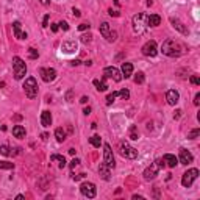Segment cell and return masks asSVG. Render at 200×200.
<instances>
[{
    "mask_svg": "<svg viewBox=\"0 0 200 200\" xmlns=\"http://www.w3.org/2000/svg\"><path fill=\"white\" fill-rule=\"evenodd\" d=\"M58 27H60V28H63L64 31H67V30H69V23L63 20V22H60V23H58Z\"/></svg>",
    "mask_w": 200,
    "mask_h": 200,
    "instance_id": "obj_39",
    "label": "cell"
},
{
    "mask_svg": "<svg viewBox=\"0 0 200 200\" xmlns=\"http://www.w3.org/2000/svg\"><path fill=\"white\" fill-rule=\"evenodd\" d=\"M100 35H102L103 38H108V35H110V23L103 22L102 25H100Z\"/></svg>",
    "mask_w": 200,
    "mask_h": 200,
    "instance_id": "obj_25",
    "label": "cell"
},
{
    "mask_svg": "<svg viewBox=\"0 0 200 200\" xmlns=\"http://www.w3.org/2000/svg\"><path fill=\"white\" fill-rule=\"evenodd\" d=\"M13 31H14V36H16L17 39H25V38H27V33H23V31L20 30V22H19V20H16V22L13 23Z\"/></svg>",
    "mask_w": 200,
    "mask_h": 200,
    "instance_id": "obj_17",
    "label": "cell"
},
{
    "mask_svg": "<svg viewBox=\"0 0 200 200\" xmlns=\"http://www.w3.org/2000/svg\"><path fill=\"white\" fill-rule=\"evenodd\" d=\"M147 27H148L147 25V14L139 13V14H136L133 17V28H135V31L138 35H142L147 30Z\"/></svg>",
    "mask_w": 200,
    "mask_h": 200,
    "instance_id": "obj_4",
    "label": "cell"
},
{
    "mask_svg": "<svg viewBox=\"0 0 200 200\" xmlns=\"http://www.w3.org/2000/svg\"><path fill=\"white\" fill-rule=\"evenodd\" d=\"M0 169L10 170V169H14V164H13V163H8V161H0Z\"/></svg>",
    "mask_w": 200,
    "mask_h": 200,
    "instance_id": "obj_30",
    "label": "cell"
},
{
    "mask_svg": "<svg viewBox=\"0 0 200 200\" xmlns=\"http://www.w3.org/2000/svg\"><path fill=\"white\" fill-rule=\"evenodd\" d=\"M103 163H105L110 169H113V167L116 166V161H114V156H113V150H111L110 144H105V145H103Z\"/></svg>",
    "mask_w": 200,
    "mask_h": 200,
    "instance_id": "obj_9",
    "label": "cell"
},
{
    "mask_svg": "<svg viewBox=\"0 0 200 200\" xmlns=\"http://www.w3.org/2000/svg\"><path fill=\"white\" fill-rule=\"evenodd\" d=\"M89 28V23H80L78 25V30L80 31H85V30H88Z\"/></svg>",
    "mask_w": 200,
    "mask_h": 200,
    "instance_id": "obj_43",
    "label": "cell"
},
{
    "mask_svg": "<svg viewBox=\"0 0 200 200\" xmlns=\"http://www.w3.org/2000/svg\"><path fill=\"white\" fill-rule=\"evenodd\" d=\"M131 73H133V66H131V63H123V64H122V77L130 78Z\"/></svg>",
    "mask_w": 200,
    "mask_h": 200,
    "instance_id": "obj_20",
    "label": "cell"
},
{
    "mask_svg": "<svg viewBox=\"0 0 200 200\" xmlns=\"http://www.w3.org/2000/svg\"><path fill=\"white\" fill-rule=\"evenodd\" d=\"M192 160H194V156H192V153L189 152V150H186V148H181L180 150V163L181 164H191L192 163Z\"/></svg>",
    "mask_w": 200,
    "mask_h": 200,
    "instance_id": "obj_14",
    "label": "cell"
},
{
    "mask_svg": "<svg viewBox=\"0 0 200 200\" xmlns=\"http://www.w3.org/2000/svg\"><path fill=\"white\" fill-rule=\"evenodd\" d=\"M5 86V83H0V88H3Z\"/></svg>",
    "mask_w": 200,
    "mask_h": 200,
    "instance_id": "obj_55",
    "label": "cell"
},
{
    "mask_svg": "<svg viewBox=\"0 0 200 200\" xmlns=\"http://www.w3.org/2000/svg\"><path fill=\"white\" fill-rule=\"evenodd\" d=\"M61 50H63L64 53H73V52H77V42H73V41L63 42V45H61Z\"/></svg>",
    "mask_w": 200,
    "mask_h": 200,
    "instance_id": "obj_15",
    "label": "cell"
},
{
    "mask_svg": "<svg viewBox=\"0 0 200 200\" xmlns=\"http://www.w3.org/2000/svg\"><path fill=\"white\" fill-rule=\"evenodd\" d=\"M170 23H172V27H173V28H177L181 35H188V33H189V30L185 27L183 22H180L178 19H173V17H172V19H170Z\"/></svg>",
    "mask_w": 200,
    "mask_h": 200,
    "instance_id": "obj_16",
    "label": "cell"
},
{
    "mask_svg": "<svg viewBox=\"0 0 200 200\" xmlns=\"http://www.w3.org/2000/svg\"><path fill=\"white\" fill-rule=\"evenodd\" d=\"M194 105H195V106H198V105H200V92H197V94H195V97H194Z\"/></svg>",
    "mask_w": 200,
    "mask_h": 200,
    "instance_id": "obj_42",
    "label": "cell"
},
{
    "mask_svg": "<svg viewBox=\"0 0 200 200\" xmlns=\"http://www.w3.org/2000/svg\"><path fill=\"white\" fill-rule=\"evenodd\" d=\"M161 23V17L158 14H150L147 16V25L148 27H158V25Z\"/></svg>",
    "mask_w": 200,
    "mask_h": 200,
    "instance_id": "obj_18",
    "label": "cell"
},
{
    "mask_svg": "<svg viewBox=\"0 0 200 200\" xmlns=\"http://www.w3.org/2000/svg\"><path fill=\"white\" fill-rule=\"evenodd\" d=\"M41 123H42V127H50V125H52V114H50L48 111H42Z\"/></svg>",
    "mask_w": 200,
    "mask_h": 200,
    "instance_id": "obj_19",
    "label": "cell"
},
{
    "mask_svg": "<svg viewBox=\"0 0 200 200\" xmlns=\"http://www.w3.org/2000/svg\"><path fill=\"white\" fill-rule=\"evenodd\" d=\"M119 153H120L123 158H128V160L138 158V150H136L135 147H131L130 144H127V142H120V144H119Z\"/></svg>",
    "mask_w": 200,
    "mask_h": 200,
    "instance_id": "obj_5",
    "label": "cell"
},
{
    "mask_svg": "<svg viewBox=\"0 0 200 200\" xmlns=\"http://www.w3.org/2000/svg\"><path fill=\"white\" fill-rule=\"evenodd\" d=\"M110 170H111V169H110L105 163H103V164H100V167H98V173L102 175V178H103V180H110Z\"/></svg>",
    "mask_w": 200,
    "mask_h": 200,
    "instance_id": "obj_22",
    "label": "cell"
},
{
    "mask_svg": "<svg viewBox=\"0 0 200 200\" xmlns=\"http://www.w3.org/2000/svg\"><path fill=\"white\" fill-rule=\"evenodd\" d=\"M89 142H91L94 147H100V144H102V139H100V136L94 135L92 138H89Z\"/></svg>",
    "mask_w": 200,
    "mask_h": 200,
    "instance_id": "obj_28",
    "label": "cell"
},
{
    "mask_svg": "<svg viewBox=\"0 0 200 200\" xmlns=\"http://www.w3.org/2000/svg\"><path fill=\"white\" fill-rule=\"evenodd\" d=\"M39 73H41V78L45 83H50L56 78V70L52 67H42V69H39Z\"/></svg>",
    "mask_w": 200,
    "mask_h": 200,
    "instance_id": "obj_10",
    "label": "cell"
},
{
    "mask_svg": "<svg viewBox=\"0 0 200 200\" xmlns=\"http://www.w3.org/2000/svg\"><path fill=\"white\" fill-rule=\"evenodd\" d=\"M55 138H56L58 142H63V141L66 139V133H64V130H63V128H56V130H55Z\"/></svg>",
    "mask_w": 200,
    "mask_h": 200,
    "instance_id": "obj_26",
    "label": "cell"
},
{
    "mask_svg": "<svg viewBox=\"0 0 200 200\" xmlns=\"http://www.w3.org/2000/svg\"><path fill=\"white\" fill-rule=\"evenodd\" d=\"M103 77H105V78H113L114 81H120V80L123 78V77H122V72H120L119 69L113 67V66L103 69Z\"/></svg>",
    "mask_w": 200,
    "mask_h": 200,
    "instance_id": "obj_8",
    "label": "cell"
},
{
    "mask_svg": "<svg viewBox=\"0 0 200 200\" xmlns=\"http://www.w3.org/2000/svg\"><path fill=\"white\" fill-rule=\"evenodd\" d=\"M130 138H131V139H138V138H139V133H138V128L135 127V125H133V127L130 128Z\"/></svg>",
    "mask_w": 200,
    "mask_h": 200,
    "instance_id": "obj_32",
    "label": "cell"
},
{
    "mask_svg": "<svg viewBox=\"0 0 200 200\" xmlns=\"http://www.w3.org/2000/svg\"><path fill=\"white\" fill-rule=\"evenodd\" d=\"M48 17H50L48 14L44 16V19H42V27H47V25H48Z\"/></svg>",
    "mask_w": 200,
    "mask_h": 200,
    "instance_id": "obj_44",
    "label": "cell"
},
{
    "mask_svg": "<svg viewBox=\"0 0 200 200\" xmlns=\"http://www.w3.org/2000/svg\"><path fill=\"white\" fill-rule=\"evenodd\" d=\"M166 100H167V103L169 105H177L178 103V100H180V94L178 91H175V89H169L166 92Z\"/></svg>",
    "mask_w": 200,
    "mask_h": 200,
    "instance_id": "obj_13",
    "label": "cell"
},
{
    "mask_svg": "<svg viewBox=\"0 0 200 200\" xmlns=\"http://www.w3.org/2000/svg\"><path fill=\"white\" fill-rule=\"evenodd\" d=\"M80 102H81V103H86V102H88V97H81Z\"/></svg>",
    "mask_w": 200,
    "mask_h": 200,
    "instance_id": "obj_51",
    "label": "cell"
},
{
    "mask_svg": "<svg viewBox=\"0 0 200 200\" xmlns=\"http://www.w3.org/2000/svg\"><path fill=\"white\" fill-rule=\"evenodd\" d=\"M78 164H80V160H77V158H73V160L70 161V167H72V169H75Z\"/></svg>",
    "mask_w": 200,
    "mask_h": 200,
    "instance_id": "obj_41",
    "label": "cell"
},
{
    "mask_svg": "<svg viewBox=\"0 0 200 200\" xmlns=\"http://www.w3.org/2000/svg\"><path fill=\"white\" fill-rule=\"evenodd\" d=\"M200 135V130L198 128H195V130H192V131H189V135H188V138L189 139H195L197 136Z\"/></svg>",
    "mask_w": 200,
    "mask_h": 200,
    "instance_id": "obj_36",
    "label": "cell"
},
{
    "mask_svg": "<svg viewBox=\"0 0 200 200\" xmlns=\"http://www.w3.org/2000/svg\"><path fill=\"white\" fill-rule=\"evenodd\" d=\"M189 80H191V83H192V85H195V86H198V85H200V78L197 77V75H191V78H189Z\"/></svg>",
    "mask_w": 200,
    "mask_h": 200,
    "instance_id": "obj_37",
    "label": "cell"
},
{
    "mask_svg": "<svg viewBox=\"0 0 200 200\" xmlns=\"http://www.w3.org/2000/svg\"><path fill=\"white\" fill-rule=\"evenodd\" d=\"M156 48H158V47H156V42H155V41H147V42L144 44V47H142V53H144L145 56H155V55L158 53Z\"/></svg>",
    "mask_w": 200,
    "mask_h": 200,
    "instance_id": "obj_12",
    "label": "cell"
},
{
    "mask_svg": "<svg viewBox=\"0 0 200 200\" xmlns=\"http://www.w3.org/2000/svg\"><path fill=\"white\" fill-rule=\"evenodd\" d=\"M164 166H166L164 160H155V163H152V164H150V166L144 170V178H145V180H153L156 175H158L160 169L164 167Z\"/></svg>",
    "mask_w": 200,
    "mask_h": 200,
    "instance_id": "obj_2",
    "label": "cell"
},
{
    "mask_svg": "<svg viewBox=\"0 0 200 200\" xmlns=\"http://www.w3.org/2000/svg\"><path fill=\"white\" fill-rule=\"evenodd\" d=\"M58 28H60V27H58V23H53V25H52V31H53V33H56Z\"/></svg>",
    "mask_w": 200,
    "mask_h": 200,
    "instance_id": "obj_47",
    "label": "cell"
},
{
    "mask_svg": "<svg viewBox=\"0 0 200 200\" xmlns=\"http://www.w3.org/2000/svg\"><path fill=\"white\" fill-rule=\"evenodd\" d=\"M91 38H92L91 35H83V36H81V42H83V44H88V42H91Z\"/></svg>",
    "mask_w": 200,
    "mask_h": 200,
    "instance_id": "obj_40",
    "label": "cell"
},
{
    "mask_svg": "<svg viewBox=\"0 0 200 200\" xmlns=\"http://www.w3.org/2000/svg\"><path fill=\"white\" fill-rule=\"evenodd\" d=\"M23 91H25V94H27L28 98H35L38 95V83H36V80L33 77H28L27 80H25Z\"/></svg>",
    "mask_w": 200,
    "mask_h": 200,
    "instance_id": "obj_6",
    "label": "cell"
},
{
    "mask_svg": "<svg viewBox=\"0 0 200 200\" xmlns=\"http://www.w3.org/2000/svg\"><path fill=\"white\" fill-rule=\"evenodd\" d=\"M13 135L19 139L25 138V128L22 127V125H16V127H13Z\"/></svg>",
    "mask_w": 200,
    "mask_h": 200,
    "instance_id": "obj_23",
    "label": "cell"
},
{
    "mask_svg": "<svg viewBox=\"0 0 200 200\" xmlns=\"http://www.w3.org/2000/svg\"><path fill=\"white\" fill-rule=\"evenodd\" d=\"M94 86H95V88H97V91H100V92H103V91H106V89H108V85L105 83V80H102V81L94 80Z\"/></svg>",
    "mask_w": 200,
    "mask_h": 200,
    "instance_id": "obj_24",
    "label": "cell"
},
{
    "mask_svg": "<svg viewBox=\"0 0 200 200\" xmlns=\"http://www.w3.org/2000/svg\"><path fill=\"white\" fill-rule=\"evenodd\" d=\"M0 130H2V131H5V130H6V127H5V125H2V123H0Z\"/></svg>",
    "mask_w": 200,
    "mask_h": 200,
    "instance_id": "obj_54",
    "label": "cell"
},
{
    "mask_svg": "<svg viewBox=\"0 0 200 200\" xmlns=\"http://www.w3.org/2000/svg\"><path fill=\"white\" fill-rule=\"evenodd\" d=\"M41 138H42V141H45V139L48 138V135H47V133H42V135H41Z\"/></svg>",
    "mask_w": 200,
    "mask_h": 200,
    "instance_id": "obj_52",
    "label": "cell"
},
{
    "mask_svg": "<svg viewBox=\"0 0 200 200\" xmlns=\"http://www.w3.org/2000/svg\"><path fill=\"white\" fill-rule=\"evenodd\" d=\"M81 61L80 60H75V61H72V66H77V64H80Z\"/></svg>",
    "mask_w": 200,
    "mask_h": 200,
    "instance_id": "obj_53",
    "label": "cell"
},
{
    "mask_svg": "<svg viewBox=\"0 0 200 200\" xmlns=\"http://www.w3.org/2000/svg\"><path fill=\"white\" fill-rule=\"evenodd\" d=\"M144 78H145L144 73H142V72H138V73L135 75V83H136V85H142V83H144Z\"/></svg>",
    "mask_w": 200,
    "mask_h": 200,
    "instance_id": "obj_29",
    "label": "cell"
},
{
    "mask_svg": "<svg viewBox=\"0 0 200 200\" xmlns=\"http://www.w3.org/2000/svg\"><path fill=\"white\" fill-rule=\"evenodd\" d=\"M183 45L175 39H166L161 45V52L167 56H180L183 53Z\"/></svg>",
    "mask_w": 200,
    "mask_h": 200,
    "instance_id": "obj_1",
    "label": "cell"
},
{
    "mask_svg": "<svg viewBox=\"0 0 200 200\" xmlns=\"http://www.w3.org/2000/svg\"><path fill=\"white\" fill-rule=\"evenodd\" d=\"M83 113H85V114L88 116V114L91 113V108H89V106H88V108H85V110H83Z\"/></svg>",
    "mask_w": 200,
    "mask_h": 200,
    "instance_id": "obj_49",
    "label": "cell"
},
{
    "mask_svg": "<svg viewBox=\"0 0 200 200\" xmlns=\"http://www.w3.org/2000/svg\"><path fill=\"white\" fill-rule=\"evenodd\" d=\"M52 161H56L60 167H64V166H66V160H64V156H61V155H52Z\"/></svg>",
    "mask_w": 200,
    "mask_h": 200,
    "instance_id": "obj_27",
    "label": "cell"
},
{
    "mask_svg": "<svg viewBox=\"0 0 200 200\" xmlns=\"http://www.w3.org/2000/svg\"><path fill=\"white\" fill-rule=\"evenodd\" d=\"M116 36H117V33H116V31H110V35H108L106 41H108V42H113V41H116Z\"/></svg>",
    "mask_w": 200,
    "mask_h": 200,
    "instance_id": "obj_38",
    "label": "cell"
},
{
    "mask_svg": "<svg viewBox=\"0 0 200 200\" xmlns=\"http://www.w3.org/2000/svg\"><path fill=\"white\" fill-rule=\"evenodd\" d=\"M117 97V92H111V94H108V97H106V105H111L113 102H114V98Z\"/></svg>",
    "mask_w": 200,
    "mask_h": 200,
    "instance_id": "obj_33",
    "label": "cell"
},
{
    "mask_svg": "<svg viewBox=\"0 0 200 200\" xmlns=\"http://www.w3.org/2000/svg\"><path fill=\"white\" fill-rule=\"evenodd\" d=\"M72 13H73V16H75V17H80V16H81L80 10H75V8H73V11H72Z\"/></svg>",
    "mask_w": 200,
    "mask_h": 200,
    "instance_id": "obj_46",
    "label": "cell"
},
{
    "mask_svg": "<svg viewBox=\"0 0 200 200\" xmlns=\"http://www.w3.org/2000/svg\"><path fill=\"white\" fill-rule=\"evenodd\" d=\"M10 150H11V148H10L8 145H0V153H2V155H5V156L11 153Z\"/></svg>",
    "mask_w": 200,
    "mask_h": 200,
    "instance_id": "obj_35",
    "label": "cell"
},
{
    "mask_svg": "<svg viewBox=\"0 0 200 200\" xmlns=\"http://www.w3.org/2000/svg\"><path fill=\"white\" fill-rule=\"evenodd\" d=\"M80 191H81V194H83L85 197H88V198H94L95 194H97L95 185H94V183H88V181H85V183L80 186Z\"/></svg>",
    "mask_w": 200,
    "mask_h": 200,
    "instance_id": "obj_11",
    "label": "cell"
},
{
    "mask_svg": "<svg viewBox=\"0 0 200 200\" xmlns=\"http://www.w3.org/2000/svg\"><path fill=\"white\" fill-rule=\"evenodd\" d=\"M13 70H14V78L16 80H22L27 73V66H25L23 60L19 56L13 58Z\"/></svg>",
    "mask_w": 200,
    "mask_h": 200,
    "instance_id": "obj_3",
    "label": "cell"
},
{
    "mask_svg": "<svg viewBox=\"0 0 200 200\" xmlns=\"http://www.w3.org/2000/svg\"><path fill=\"white\" fill-rule=\"evenodd\" d=\"M117 95H120L123 100H127V98L130 97V92H128V89H122V91H119V92H117Z\"/></svg>",
    "mask_w": 200,
    "mask_h": 200,
    "instance_id": "obj_34",
    "label": "cell"
},
{
    "mask_svg": "<svg viewBox=\"0 0 200 200\" xmlns=\"http://www.w3.org/2000/svg\"><path fill=\"white\" fill-rule=\"evenodd\" d=\"M108 13H110V16H114V17H117V16H119V13H117V11H113V10H110Z\"/></svg>",
    "mask_w": 200,
    "mask_h": 200,
    "instance_id": "obj_48",
    "label": "cell"
},
{
    "mask_svg": "<svg viewBox=\"0 0 200 200\" xmlns=\"http://www.w3.org/2000/svg\"><path fill=\"white\" fill-rule=\"evenodd\" d=\"M28 56H30L31 60H36V58L39 56L38 50H36V48H33V47H30V48H28Z\"/></svg>",
    "mask_w": 200,
    "mask_h": 200,
    "instance_id": "obj_31",
    "label": "cell"
},
{
    "mask_svg": "<svg viewBox=\"0 0 200 200\" xmlns=\"http://www.w3.org/2000/svg\"><path fill=\"white\" fill-rule=\"evenodd\" d=\"M39 2H41L42 5H48V3H50V0H39Z\"/></svg>",
    "mask_w": 200,
    "mask_h": 200,
    "instance_id": "obj_50",
    "label": "cell"
},
{
    "mask_svg": "<svg viewBox=\"0 0 200 200\" xmlns=\"http://www.w3.org/2000/svg\"><path fill=\"white\" fill-rule=\"evenodd\" d=\"M198 177V169H189L188 172H185L183 173V178H181V185L185 186V188H189L192 183H194V180Z\"/></svg>",
    "mask_w": 200,
    "mask_h": 200,
    "instance_id": "obj_7",
    "label": "cell"
},
{
    "mask_svg": "<svg viewBox=\"0 0 200 200\" xmlns=\"http://www.w3.org/2000/svg\"><path fill=\"white\" fill-rule=\"evenodd\" d=\"M181 113H183L181 110H177V111H175V114H173V117H175V119H180V117H181Z\"/></svg>",
    "mask_w": 200,
    "mask_h": 200,
    "instance_id": "obj_45",
    "label": "cell"
},
{
    "mask_svg": "<svg viewBox=\"0 0 200 200\" xmlns=\"http://www.w3.org/2000/svg\"><path fill=\"white\" fill-rule=\"evenodd\" d=\"M163 160H164V163H166V166H169V167H175L178 164V160L175 158L173 155H170V153H167V155H164L163 156Z\"/></svg>",
    "mask_w": 200,
    "mask_h": 200,
    "instance_id": "obj_21",
    "label": "cell"
}]
</instances>
